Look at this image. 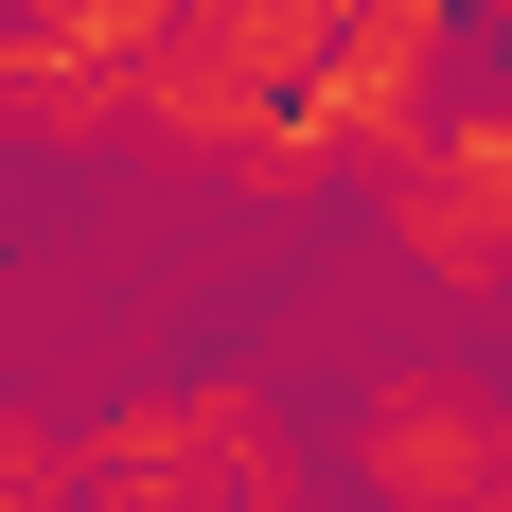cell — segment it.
I'll list each match as a JSON object with an SVG mask.
<instances>
[{"mask_svg": "<svg viewBox=\"0 0 512 512\" xmlns=\"http://www.w3.org/2000/svg\"><path fill=\"white\" fill-rule=\"evenodd\" d=\"M71 512H301V424L265 371H195L71 424Z\"/></svg>", "mask_w": 512, "mask_h": 512, "instance_id": "obj_1", "label": "cell"}, {"mask_svg": "<svg viewBox=\"0 0 512 512\" xmlns=\"http://www.w3.org/2000/svg\"><path fill=\"white\" fill-rule=\"evenodd\" d=\"M389 177V248L424 265V283H512V106H442V124H407V142L371 159Z\"/></svg>", "mask_w": 512, "mask_h": 512, "instance_id": "obj_2", "label": "cell"}, {"mask_svg": "<svg viewBox=\"0 0 512 512\" xmlns=\"http://www.w3.org/2000/svg\"><path fill=\"white\" fill-rule=\"evenodd\" d=\"M354 477L389 512H460L512 477V407L477 389V371H371L354 389Z\"/></svg>", "mask_w": 512, "mask_h": 512, "instance_id": "obj_3", "label": "cell"}, {"mask_svg": "<svg viewBox=\"0 0 512 512\" xmlns=\"http://www.w3.org/2000/svg\"><path fill=\"white\" fill-rule=\"evenodd\" d=\"M0 512H71V424L0 389Z\"/></svg>", "mask_w": 512, "mask_h": 512, "instance_id": "obj_4", "label": "cell"}, {"mask_svg": "<svg viewBox=\"0 0 512 512\" xmlns=\"http://www.w3.org/2000/svg\"><path fill=\"white\" fill-rule=\"evenodd\" d=\"M495 18H512V0H495Z\"/></svg>", "mask_w": 512, "mask_h": 512, "instance_id": "obj_5", "label": "cell"}]
</instances>
